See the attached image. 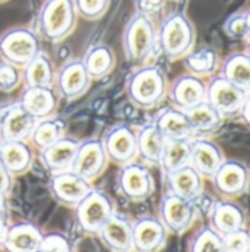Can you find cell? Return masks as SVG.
Returning <instances> with one entry per match:
<instances>
[{
	"label": "cell",
	"mask_w": 250,
	"mask_h": 252,
	"mask_svg": "<svg viewBox=\"0 0 250 252\" xmlns=\"http://www.w3.org/2000/svg\"><path fill=\"white\" fill-rule=\"evenodd\" d=\"M168 78L158 65H143L134 69L127 81L125 90L130 102L140 109H155L168 96Z\"/></svg>",
	"instance_id": "1"
},
{
	"label": "cell",
	"mask_w": 250,
	"mask_h": 252,
	"mask_svg": "<svg viewBox=\"0 0 250 252\" xmlns=\"http://www.w3.org/2000/svg\"><path fill=\"white\" fill-rule=\"evenodd\" d=\"M196 46V27L181 10L167 15L158 28V47L168 61H180Z\"/></svg>",
	"instance_id": "2"
},
{
	"label": "cell",
	"mask_w": 250,
	"mask_h": 252,
	"mask_svg": "<svg viewBox=\"0 0 250 252\" xmlns=\"http://www.w3.org/2000/svg\"><path fill=\"white\" fill-rule=\"evenodd\" d=\"M77 19L72 0H44L37 15V34L50 43H60L74 32Z\"/></svg>",
	"instance_id": "3"
},
{
	"label": "cell",
	"mask_w": 250,
	"mask_h": 252,
	"mask_svg": "<svg viewBox=\"0 0 250 252\" xmlns=\"http://www.w3.org/2000/svg\"><path fill=\"white\" fill-rule=\"evenodd\" d=\"M158 46V28L146 15L134 13L122 32V50L128 62L144 63Z\"/></svg>",
	"instance_id": "4"
},
{
	"label": "cell",
	"mask_w": 250,
	"mask_h": 252,
	"mask_svg": "<svg viewBox=\"0 0 250 252\" xmlns=\"http://www.w3.org/2000/svg\"><path fill=\"white\" fill-rule=\"evenodd\" d=\"M72 210L77 229L88 236H97L103 224L116 211L112 198L96 188H93Z\"/></svg>",
	"instance_id": "5"
},
{
	"label": "cell",
	"mask_w": 250,
	"mask_h": 252,
	"mask_svg": "<svg viewBox=\"0 0 250 252\" xmlns=\"http://www.w3.org/2000/svg\"><path fill=\"white\" fill-rule=\"evenodd\" d=\"M40 50V35L28 27H13L0 34V59L21 69Z\"/></svg>",
	"instance_id": "6"
},
{
	"label": "cell",
	"mask_w": 250,
	"mask_h": 252,
	"mask_svg": "<svg viewBox=\"0 0 250 252\" xmlns=\"http://www.w3.org/2000/svg\"><path fill=\"white\" fill-rule=\"evenodd\" d=\"M199 216L196 201L172 193H165L158 205V219L169 235H184L196 223Z\"/></svg>",
	"instance_id": "7"
},
{
	"label": "cell",
	"mask_w": 250,
	"mask_h": 252,
	"mask_svg": "<svg viewBox=\"0 0 250 252\" xmlns=\"http://www.w3.org/2000/svg\"><path fill=\"white\" fill-rule=\"evenodd\" d=\"M118 193L130 202H143L155 192V179L143 162H130L119 167L116 176Z\"/></svg>",
	"instance_id": "8"
},
{
	"label": "cell",
	"mask_w": 250,
	"mask_h": 252,
	"mask_svg": "<svg viewBox=\"0 0 250 252\" xmlns=\"http://www.w3.org/2000/svg\"><path fill=\"white\" fill-rule=\"evenodd\" d=\"M248 94L240 87L231 84L220 74L206 83V102L211 103L224 120H237Z\"/></svg>",
	"instance_id": "9"
},
{
	"label": "cell",
	"mask_w": 250,
	"mask_h": 252,
	"mask_svg": "<svg viewBox=\"0 0 250 252\" xmlns=\"http://www.w3.org/2000/svg\"><path fill=\"white\" fill-rule=\"evenodd\" d=\"M100 140L103 143L109 162L122 167L137 161V131L130 124L119 123L112 126L108 131H105Z\"/></svg>",
	"instance_id": "10"
},
{
	"label": "cell",
	"mask_w": 250,
	"mask_h": 252,
	"mask_svg": "<svg viewBox=\"0 0 250 252\" xmlns=\"http://www.w3.org/2000/svg\"><path fill=\"white\" fill-rule=\"evenodd\" d=\"M212 186L220 198L237 199L250 189L249 167L240 159H227L221 164L211 179Z\"/></svg>",
	"instance_id": "11"
},
{
	"label": "cell",
	"mask_w": 250,
	"mask_h": 252,
	"mask_svg": "<svg viewBox=\"0 0 250 252\" xmlns=\"http://www.w3.org/2000/svg\"><path fill=\"white\" fill-rule=\"evenodd\" d=\"M108 164L109 159L102 140L90 137L85 140H80L71 170L87 182L93 183L106 171Z\"/></svg>",
	"instance_id": "12"
},
{
	"label": "cell",
	"mask_w": 250,
	"mask_h": 252,
	"mask_svg": "<svg viewBox=\"0 0 250 252\" xmlns=\"http://www.w3.org/2000/svg\"><path fill=\"white\" fill-rule=\"evenodd\" d=\"M91 83L93 80L88 75L83 61L71 59L56 71L53 87L60 99L71 102L84 96L88 92Z\"/></svg>",
	"instance_id": "13"
},
{
	"label": "cell",
	"mask_w": 250,
	"mask_h": 252,
	"mask_svg": "<svg viewBox=\"0 0 250 252\" xmlns=\"http://www.w3.org/2000/svg\"><path fill=\"white\" fill-rule=\"evenodd\" d=\"M93 188V183L87 182L72 170L50 174L49 179L50 196L56 204L68 208H74Z\"/></svg>",
	"instance_id": "14"
},
{
	"label": "cell",
	"mask_w": 250,
	"mask_h": 252,
	"mask_svg": "<svg viewBox=\"0 0 250 252\" xmlns=\"http://www.w3.org/2000/svg\"><path fill=\"white\" fill-rule=\"evenodd\" d=\"M168 236L158 216H141L133 221V252H161Z\"/></svg>",
	"instance_id": "15"
},
{
	"label": "cell",
	"mask_w": 250,
	"mask_h": 252,
	"mask_svg": "<svg viewBox=\"0 0 250 252\" xmlns=\"http://www.w3.org/2000/svg\"><path fill=\"white\" fill-rule=\"evenodd\" d=\"M209 227L220 236H225L231 232L246 227V211L236 202V199H218L211 205L208 213Z\"/></svg>",
	"instance_id": "16"
},
{
	"label": "cell",
	"mask_w": 250,
	"mask_h": 252,
	"mask_svg": "<svg viewBox=\"0 0 250 252\" xmlns=\"http://www.w3.org/2000/svg\"><path fill=\"white\" fill-rule=\"evenodd\" d=\"M168 99L171 106L189 111L206 100V81L190 74H183L169 84Z\"/></svg>",
	"instance_id": "17"
},
{
	"label": "cell",
	"mask_w": 250,
	"mask_h": 252,
	"mask_svg": "<svg viewBox=\"0 0 250 252\" xmlns=\"http://www.w3.org/2000/svg\"><path fill=\"white\" fill-rule=\"evenodd\" d=\"M192 155L190 165L203 177L212 179L221 164L225 161L222 148L208 137H193L190 140Z\"/></svg>",
	"instance_id": "18"
},
{
	"label": "cell",
	"mask_w": 250,
	"mask_h": 252,
	"mask_svg": "<svg viewBox=\"0 0 250 252\" xmlns=\"http://www.w3.org/2000/svg\"><path fill=\"white\" fill-rule=\"evenodd\" d=\"M97 238L109 252H133V221L115 211L99 230Z\"/></svg>",
	"instance_id": "19"
},
{
	"label": "cell",
	"mask_w": 250,
	"mask_h": 252,
	"mask_svg": "<svg viewBox=\"0 0 250 252\" xmlns=\"http://www.w3.org/2000/svg\"><path fill=\"white\" fill-rule=\"evenodd\" d=\"M78 145V139L66 134L55 143L49 145L47 148L41 149L38 154V161L43 165V168L50 174L68 171L72 167Z\"/></svg>",
	"instance_id": "20"
},
{
	"label": "cell",
	"mask_w": 250,
	"mask_h": 252,
	"mask_svg": "<svg viewBox=\"0 0 250 252\" xmlns=\"http://www.w3.org/2000/svg\"><path fill=\"white\" fill-rule=\"evenodd\" d=\"M34 159V149L28 140H0V164L13 177L27 174Z\"/></svg>",
	"instance_id": "21"
},
{
	"label": "cell",
	"mask_w": 250,
	"mask_h": 252,
	"mask_svg": "<svg viewBox=\"0 0 250 252\" xmlns=\"http://www.w3.org/2000/svg\"><path fill=\"white\" fill-rule=\"evenodd\" d=\"M59 99L55 87H24L18 102L35 120H41L56 115Z\"/></svg>",
	"instance_id": "22"
},
{
	"label": "cell",
	"mask_w": 250,
	"mask_h": 252,
	"mask_svg": "<svg viewBox=\"0 0 250 252\" xmlns=\"http://www.w3.org/2000/svg\"><path fill=\"white\" fill-rule=\"evenodd\" d=\"M167 192L190 199L197 201L205 189V179L192 167L186 165L177 171H172L165 176Z\"/></svg>",
	"instance_id": "23"
},
{
	"label": "cell",
	"mask_w": 250,
	"mask_h": 252,
	"mask_svg": "<svg viewBox=\"0 0 250 252\" xmlns=\"http://www.w3.org/2000/svg\"><path fill=\"white\" fill-rule=\"evenodd\" d=\"M35 123L19 102H12L0 127V140H28Z\"/></svg>",
	"instance_id": "24"
},
{
	"label": "cell",
	"mask_w": 250,
	"mask_h": 252,
	"mask_svg": "<svg viewBox=\"0 0 250 252\" xmlns=\"http://www.w3.org/2000/svg\"><path fill=\"white\" fill-rule=\"evenodd\" d=\"M43 238L40 227L31 221H18L9 224L3 252H37Z\"/></svg>",
	"instance_id": "25"
},
{
	"label": "cell",
	"mask_w": 250,
	"mask_h": 252,
	"mask_svg": "<svg viewBox=\"0 0 250 252\" xmlns=\"http://www.w3.org/2000/svg\"><path fill=\"white\" fill-rule=\"evenodd\" d=\"M165 139H193L194 133L190 126L189 117L184 111L174 106H167L158 111L152 121Z\"/></svg>",
	"instance_id": "26"
},
{
	"label": "cell",
	"mask_w": 250,
	"mask_h": 252,
	"mask_svg": "<svg viewBox=\"0 0 250 252\" xmlns=\"http://www.w3.org/2000/svg\"><path fill=\"white\" fill-rule=\"evenodd\" d=\"M184 112L189 117L194 137L211 139L214 134H217L222 128L224 121H225L221 117V114L206 100L190 108L189 111H184Z\"/></svg>",
	"instance_id": "27"
},
{
	"label": "cell",
	"mask_w": 250,
	"mask_h": 252,
	"mask_svg": "<svg viewBox=\"0 0 250 252\" xmlns=\"http://www.w3.org/2000/svg\"><path fill=\"white\" fill-rule=\"evenodd\" d=\"M184 68L187 74L199 77V78H211L220 72L221 59L217 49L211 46L194 47L190 53L183 58Z\"/></svg>",
	"instance_id": "28"
},
{
	"label": "cell",
	"mask_w": 250,
	"mask_h": 252,
	"mask_svg": "<svg viewBox=\"0 0 250 252\" xmlns=\"http://www.w3.org/2000/svg\"><path fill=\"white\" fill-rule=\"evenodd\" d=\"M167 139L153 123L144 124L137 131L139 158L147 167H159Z\"/></svg>",
	"instance_id": "29"
},
{
	"label": "cell",
	"mask_w": 250,
	"mask_h": 252,
	"mask_svg": "<svg viewBox=\"0 0 250 252\" xmlns=\"http://www.w3.org/2000/svg\"><path fill=\"white\" fill-rule=\"evenodd\" d=\"M55 77L56 69L53 61L43 50L22 68V83L25 87H53Z\"/></svg>",
	"instance_id": "30"
},
{
	"label": "cell",
	"mask_w": 250,
	"mask_h": 252,
	"mask_svg": "<svg viewBox=\"0 0 250 252\" xmlns=\"http://www.w3.org/2000/svg\"><path fill=\"white\" fill-rule=\"evenodd\" d=\"M88 75L91 77V80H102L106 75H109L115 65H116V56L115 52L112 50L111 46L105 44V43H99L91 46L84 58L81 59Z\"/></svg>",
	"instance_id": "31"
},
{
	"label": "cell",
	"mask_w": 250,
	"mask_h": 252,
	"mask_svg": "<svg viewBox=\"0 0 250 252\" xmlns=\"http://www.w3.org/2000/svg\"><path fill=\"white\" fill-rule=\"evenodd\" d=\"M220 75L250 93V58L246 52H233L221 61Z\"/></svg>",
	"instance_id": "32"
},
{
	"label": "cell",
	"mask_w": 250,
	"mask_h": 252,
	"mask_svg": "<svg viewBox=\"0 0 250 252\" xmlns=\"http://www.w3.org/2000/svg\"><path fill=\"white\" fill-rule=\"evenodd\" d=\"M66 133H68V123L60 117L52 115L47 118L37 120L28 140L34 148L41 151L49 145L55 143L56 140H59L60 137L66 136Z\"/></svg>",
	"instance_id": "33"
},
{
	"label": "cell",
	"mask_w": 250,
	"mask_h": 252,
	"mask_svg": "<svg viewBox=\"0 0 250 252\" xmlns=\"http://www.w3.org/2000/svg\"><path fill=\"white\" fill-rule=\"evenodd\" d=\"M192 140V139H190ZM189 139H167L164 152L161 157L159 168L164 176L177 171L186 165H190L192 145Z\"/></svg>",
	"instance_id": "34"
},
{
	"label": "cell",
	"mask_w": 250,
	"mask_h": 252,
	"mask_svg": "<svg viewBox=\"0 0 250 252\" xmlns=\"http://www.w3.org/2000/svg\"><path fill=\"white\" fill-rule=\"evenodd\" d=\"M189 252H225L222 236L209 226H203L193 235L189 244Z\"/></svg>",
	"instance_id": "35"
},
{
	"label": "cell",
	"mask_w": 250,
	"mask_h": 252,
	"mask_svg": "<svg viewBox=\"0 0 250 252\" xmlns=\"http://www.w3.org/2000/svg\"><path fill=\"white\" fill-rule=\"evenodd\" d=\"M75 12L85 21L100 19L109 9L111 0H72Z\"/></svg>",
	"instance_id": "36"
},
{
	"label": "cell",
	"mask_w": 250,
	"mask_h": 252,
	"mask_svg": "<svg viewBox=\"0 0 250 252\" xmlns=\"http://www.w3.org/2000/svg\"><path fill=\"white\" fill-rule=\"evenodd\" d=\"M22 84V69L0 59V92L10 93Z\"/></svg>",
	"instance_id": "37"
},
{
	"label": "cell",
	"mask_w": 250,
	"mask_h": 252,
	"mask_svg": "<svg viewBox=\"0 0 250 252\" xmlns=\"http://www.w3.org/2000/svg\"><path fill=\"white\" fill-rule=\"evenodd\" d=\"M37 252H72L69 239L59 232L43 233Z\"/></svg>",
	"instance_id": "38"
},
{
	"label": "cell",
	"mask_w": 250,
	"mask_h": 252,
	"mask_svg": "<svg viewBox=\"0 0 250 252\" xmlns=\"http://www.w3.org/2000/svg\"><path fill=\"white\" fill-rule=\"evenodd\" d=\"M222 244L225 252H250V232L245 229H239L222 236Z\"/></svg>",
	"instance_id": "39"
},
{
	"label": "cell",
	"mask_w": 250,
	"mask_h": 252,
	"mask_svg": "<svg viewBox=\"0 0 250 252\" xmlns=\"http://www.w3.org/2000/svg\"><path fill=\"white\" fill-rule=\"evenodd\" d=\"M224 32L234 40H246L248 41V27L245 19V12H236L230 15L224 22Z\"/></svg>",
	"instance_id": "40"
},
{
	"label": "cell",
	"mask_w": 250,
	"mask_h": 252,
	"mask_svg": "<svg viewBox=\"0 0 250 252\" xmlns=\"http://www.w3.org/2000/svg\"><path fill=\"white\" fill-rule=\"evenodd\" d=\"M167 0H136L137 13L146 15L153 19V16L159 15L165 7Z\"/></svg>",
	"instance_id": "41"
},
{
	"label": "cell",
	"mask_w": 250,
	"mask_h": 252,
	"mask_svg": "<svg viewBox=\"0 0 250 252\" xmlns=\"http://www.w3.org/2000/svg\"><path fill=\"white\" fill-rule=\"evenodd\" d=\"M13 183H15V177L0 164V193L9 196L13 189Z\"/></svg>",
	"instance_id": "42"
},
{
	"label": "cell",
	"mask_w": 250,
	"mask_h": 252,
	"mask_svg": "<svg viewBox=\"0 0 250 252\" xmlns=\"http://www.w3.org/2000/svg\"><path fill=\"white\" fill-rule=\"evenodd\" d=\"M237 120L240 121L242 126H245L246 128L250 130V93L248 94V99H246V102H245V105L242 108V112H240Z\"/></svg>",
	"instance_id": "43"
},
{
	"label": "cell",
	"mask_w": 250,
	"mask_h": 252,
	"mask_svg": "<svg viewBox=\"0 0 250 252\" xmlns=\"http://www.w3.org/2000/svg\"><path fill=\"white\" fill-rule=\"evenodd\" d=\"M7 230H9V223L6 220V216H0V251L3 250L6 236H7Z\"/></svg>",
	"instance_id": "44"
},
{
	"label": "cell",
	"mask_w": 250,
	"mask_h": 252,
	"mask_svg": "<svg viewBox=\"0 0 250 252\" xmlns=\"http://www.w3.org/2000/svg\"><path fill=\"white\" fill-rule=\"evenodd\" d=\"M7 211V196L0 193V216H6Z\"/></svg>",
	"instance_id": "45"
},
{
	"label": "cell",
	"mask_w": 250,
	"mask_h": 252,
	"mask_svg": "<svg viewBox=\"0 0 250 252\" xmlns=\"http://www.w3.org/2000/svg\"><path fill=\"white\" fill-rule=\"evenodd\" d=\"M10 103H12V102H7V103H0V127H1L3 118H4V115H6V112H7L9 106H10Z\"/></svg>",
	"instance_id": "46"
},
{
	"label": "cell",
	"mask_w": 250,
	"mask_h": 252,
	"mask_svg": "<svg viewBox=\"0 0 250 252\" xmlns=\"http://www.w3.org/2000/svg\"><path fill=\"white\" fill-rule=\"evenodd\" d=\"M245 19H246V27H248V37L250 38V7L248 10H245Z\"/></svg>",
	"instance_id": "47"
},
{
	"label": "cell",
	"mask_w": 250,
	"mask_h": 252,
	"mask_svg": "<svg viewBox=\"0 0 250 252\" xmlns=\"http://www.w3.org/2000/svg\"><path fill=\"white\" fill-rule=\"evenodd\" d=\"M245 52H246V53L249 55V58H250V38L248 40V46H246V50H245Z\"/></svg>",
	"instance_id": "48"
},
{
	"label": "cell",
	"mask_w": 250,
	"mask_h": 252,
	"mask_svg": "<svg viewBox=\"0 0 250 252\" xmlns=\"http://www.w3.org/2000/svg\"><path fill=\"white\" fill-rule=\"evenodd\" d=\"M6 1H9V0H0V4H1V3H6Z\"/></svg>",
	"instance_id": "49"
},
{
	"label": "cell",
	"mask_w": 250,
	"mask_h": 252,
	"mask_svg": "<svg viewBox=\"0 0 250 252\" xmlns=\"http://www.w3.org/2000/svg\"><path fill=\"white\" fill-rule=\"evenodd\" d=\"M171 1H180V0H171Z\"/></svg>",
	"instance_id": "50"
}]
</instances>
